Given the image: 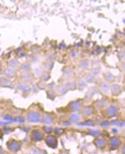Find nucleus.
Masks as SVG:
<instances>
[{
	"label": "nucleus",
	"instance_id": "f257e3e1",
	"mask_svg": "<svg viewBox=\"0 0 125 154\" xmlns=\"http://www.w3.org/2000/svg\"><path fill=\"white\" fill-rule=\"evenodd\" d=\"M6 147L8 148L9 152H11L13 153H16L18 152H19L22 148V143L18 140L15 139H9L8 142H6Z\"/></svg>",
	"mask_w": 125,
	"mask_h": 154
},
{
	"label": "nucleus",
	"instance_id": "f03ea898",
	"mask_svg": "<svg viewBox=\"0 0 125 154\" xmlns=\"http://www.w3.org/2000/svg\"><path fill=\"white\" fill-rule=\"evenodd\" d=\"M41 118H42V115L37 111H30L26 115V120L30 123L41 122Z\"/></svg>",
	"mask_w": 125,
	"mask_h": 154
},
{
	"label": "nucleus",
	"instance_id": "7ed1b4c3",
	"mask_svg": "<svg viewBox=\"0 0 125 154\" xmlns=\"http://www.w3.org/2000/svg\"><path fill=\"white\" fill-rule=\"evenodd\" d=\"M30 139L33 142H41L44 139V132L40 129H33L30 132Z\"/></svg>",
	"mask_w": 125,
	"mask_h": 154
},
{
	"label": "nucleus",
	"instance_id": "20e7f679",
	"mask_svg": "<svg viewBox=\"0 0 125 154\" xmlns=\"http://www.w3.org/2000/svg\"><path fill=\"white\" fill-rule=\"evenodd\" d=\"M44 142L46 143V145L52 148V149H56L58 145V138L56 136L52 135V134H49L47 135L46 137H44Z\"/></svg>",
	"mask_w": 125,
	"mask_h": 154
},
{
	"label": "nucleus",
	"instance_id": "39448f33",
	"mask_svg": "<svg viewBox=\"0 0 125 154\" xmlns=\"http://www.w3.org/2000/svg\"><path fill=\"white\" fill-rule=\"evenodd\" d=\"M118 112V108L117 105H111L105 107V110L104 111V115L107 118H113L117 117Z\"/></svg>",
	"mask_w": 125,
	"mask_h": 154
},
{
	"label": "nucleus",
	"instance_id": "423d86ee",
	"mask_svg": "<svg viewBox=\"0 0 125 154\" xmlns=\"http://www.w3.org/2000/svg\"><path fill=\"white\" fill-rule=\"evenodd\" d=\"M108 144H109L110 149L112 150H116V149H118L122 145V140L118 137H112L109 140L108 142Z\"/></svg>",
	"mask_w": 125,
	"mask_h": 154
},
{
	"label": "nucleus",
	"instance_id": "0eeeda50",
	"mask_svg": "<svg viewBox=\"0 0 125 154\" xmlns=\"http://www.w3.org/2000/svg\"><path fill=\"white\" fill-rule=\"evenodd\" d=\"M84 106V102L82 100H77V101H73V102H70L69 105V108L71 111L74 112H78L82 110Z\"/></svg>",
	"mask_w": 125,
	"mask_h": 154
},
{
	"label": "nucleus",
	"instance_id": "6e6552de",
	"mask_svg": "<svg viewBox=\"0 0 125 154\" xmlns=\"http://www.w3.org/2000/svg\"><path fill=\"white\" fill-rule=\"evenodd\" d=\"M20 79L21 82L29 85V83L33 82V80H34V75H33L31 71H28V72H22L20 75Z\"/></svg>",
	"mask_w": 125,
	"mask_h": 154
},
{
	"label": "nucleus",
	"instance_id": "1a4fd4ad",
	"mask_svg": "<svg viewBox=\"0 0 125 154\" xmlns=\"http://www.w3.org/2000/svg\"><path fill=\"white\" fill-rule=\"evenodd\" d=\"M41 122L44 123L45 125H52L53 123L55 122V119L54 117L49 113H44L42 115V118H41Z\"/></svg>",
	"mask_w": 125,
	"mask_h": 154
},
{
	"label": "nucleus",
	"instance_id": "9d476101",
	"mask_svg": "<svg viewBox=\"0 0 125 154\" xmlns=\"http://www.w3.org/2000/svg\"><path fill=\"white\" fill-rule=\"evenodd\" d=\"M109 91L111 92V94L113 96H119L123 91L122 89V86L119 84H116V83H113L112 85H110L109 87Z\"/></svg>",
	"mask_w": 125,
	"mask_h": 154
},
{
	"label": "nucleus",
	"instance_id": "9b49d317",
	"mask_svg": "<svg viewBox=\"0 0 125 154\" xmlns=\"http://www.w3.org/2000/svg\"><path fill=\"white\" fill-rule=\"evenodd\" d=\"M17 75H18L17 70L13 69V68H10V67H7L4 70V76L7 77V78L10 79V80L15 78L17 76Z\"/></svg>",
	"mask_w": 125,
	"mask_h": 154
},
{
	"label": "nucleus",
	"instance_id": "f8f14e48",
	"mask_svg": "<svg viewBox=\"0 0 125 154\" xmlns=\"http://www.w3.org/2000/svg\"><path fill=\"white\" fill-rule=\"evenodd\" d=\"M94 113V107L93 105H87L82 108V115L84 117H89Z\"/></svg>",
	"mask_w": 125,
	"mask_h": 154
},
{
	"label": "nucleus",
	"instance_id": "ddd939ff",
	"mask_svg": "<svg viewBox=\"0 0 125 154\" xmlns=\"http://www.w3.org/2000/svg\"><path fill=\"white\" fill-rule=\"evenodd\" d=\"M93 143L98 149H104L105 147L107 146V141L103 138H97L94 140Z\"/></svg>",
	"mask_w": 125,
	"mask_h": 154
},
{
	"label": "nucleus",
	"instance_id": "4468645a",
	"mask_svg": "<svg viewBox=\"0 0 125 154\" xmlns=\"http://www.w3.org/2000/svg\"><path fill=\"white\" fill-rule=\"evenodd\" d=\"M12 86L11 80L5 76H0V87H5V88H10Z\"/></svg>",
	"mask_w": 125,
	"mask_h": 154
},
{
	"label": "nucleus",
	"instance_id": "2eb2a0df",
	"mask_svg": "<svg viewBox=\"0 0 125 154\" xmlns=\"http://www.w3.org/2000/svg\"><path fill=\"white\" fill-rule=\"evenodd\" d=\"M18 69L20 70L21 72H28V71H31V70H32V65L30 62L25 61V62L21 63Z\"/></svg>",
	"mask_w": 125,
	"mask_h": 154
},
{
	"label": "nucleus",
	"instance_id": "dca6fc26",
	"mask_svg": "<svg viewBox=\"0 0 125 154\" xmlns=\"http://www.w3.org/2000/svg\"><path fill=\"white\" fill-rule=\"evenodd\" d=\"M56 91L58 95L64 96V95H65V94L69 91V90L67 89V87H66L64 83H62V84H59L58 86H56Z\"/></svg>",
	"mask_w": 125,
	"mask_h": 154
},
{
	"label": "nucleus",
	"instance_id": "f3484780",
	"mask_svg": "<svg viewBox=\"0 0 125 154\" xmlns=\"http://www.w3.org/2000/svg\"><path fill=\"white\" fill-rule=\"evenodd\" d=\"M7 65H8V67H10V68H13V69L17 70L19 67L20 63H19V61H18V59L13 58V59H11V60H9V61H8Z\"/></svg>",
	"mask_w": 125,
	"mask_h": 154
},
{
	"label": "nucleus",
	"instance_id": "a211bd4d",
	"mask_svg": "<svg viewBox=\"0 0 125 154\" xmlns=\"http://www.w3.org/2000/svg\"><path fill=\"white\" fill-rule=\"evenodd\" d=\"M103 76H104V81L107 82V83H111V82H113V81H115V79H116V77L114 75L111 73V72H105L104 73L103 75Z\"/></svg>",
	"mask_w": 125,
	"mask_h": 154
},
{
	"label": "nucleus",
	"instance_id": "6ab92c4d",
	"mask_svg": "<svg viewBox=\"0 0 125 154\" xmlns=\"http://www.w3.org/2000/svg\"><path fill=\"white\" fill-rule=\"evenodd\" d=\"M109 87H110V85H109V83H107L106 81L101 82L100 85L98 86V88H99L101 91L105 94H108L109 92Z\"/></svg>",
	"mask_w": 125,
	"mask_h": 154
},
{
	"label": "nucleus",
	"instance_id": "aec40b11",
	"mask_svg": "<svg viewBox=\"0 0 125 154\" xmlns=\"http://www.w3.org/2000/svg\"><path fill=\"white\" fill-rule=\"evenodd\" d=\"M81 115L79 113H78V112H74V113L71 114L70 116H69V122H79L81 121Z\"/></svg>",
	"mask_w": 125,
	"mask_h": 154
},
{
	"label": "nucleus",
	"instance_id": "412c9836",
	"mask_svg": "<svg viewBox=\"0 0 125 154\" xmlns=\"http://www.w3.org/2000/svg\"><path fill=\"white\" fill-rule=\"evenodd\" d=\"M89 66H90V62L89 61V60L87 59H84V60H82V61H79L78 63V67L82 70H89Z\"/></svg>",
	"mask_w": 125,
	"mask_h": 154
},
{
	"label": "nucleus",
	"instance_id": "4be33fe9",
	"mask_svg": "<svg viewBox=\"0 0 125 154\" xmlns=\"http://www.w3.org/2000/svg\"><path fill=\"white\" fill-rule=\"evenodd\" d=\"M73 70L71 69V68H69V67H66L63 70V77L65 78V79H70L72 77V76H73Z\"/></svg>",
	"mask_w": 125,
	"mask_h": 154
},
{
	"label": "nucleus",
	"instance_id": "5701e85b",
	"mask_svg": "<svg viewBox=\"0 0 125 154\" xmlns=\"http://www.w3.org/2000/svg\"><path fill=\"white\" fill-rule=\"evenodd\" d=\"M87 85L88 84L85 82L84 79H79V80H78V81H76V88L80 90H84L87 87Z\"/></svg>",
	"mask_w": 125,
	"mask_h": 154
},
{
	"label": "nucleus",
	"instance_id": "b1692460",
	"mask_svg": "<svg viewBox=\"0 0 125 154\" xmlns=\"http://www.w3.org/2000/svg\"><path fill=\"white\" fill-rule=\"evenodd\" d=\"M84 79L85 82H86L87 84H90V85L94 84L95 81H96V77L94 76H93V75H91V74L86 75Z\"/></svg>",
	"mask_w": 125,
	"mask_h": 154
},
{
	"label": "nucleus",
	"instance_id": "393cba45",
	"mask_svg": "<svg viewBox=\"0 0 125 154\" xmlns=\"http://www.w3.org/2000/svg\"><path fill=\"white\" fill-rule=\"evenodd\" d=\"M65 85H66V87H67V89L69 90H73L76 89V81H74V80H69L68 81H66L64 83Z\"/></svg>",
	"mask_w": 125,
	"mask_h": 154
},
{
	"label": "nucleus",
	"instance_id": "a878e982",
	"mask_svg": "<svg viewBox=\"0 0 125 154\" xmlns=\"http://www.w3.org/2000/svg\"><path fill=\"white\" fill-rule=\"evenodd\" d=\"M50 72L49 71H46V70H44L40 75V79L41 81H48L50 79Z\"/></svg>",
	"mask_w": 125,
	"mask_h": 154
},
{
	"label": "nucleus",
	"instance_id": "bb28decb",
	"mask_svg": "<svg viewBox=\"0 0 125 154\" xmlns=\"http://www.w3.org/2000/svg\"><path fill=\"white\" fill-rule=\"evenodd\" d=\"M53 61H47L44 64V68L46 71H49L50 72L51 70L53 69Z\"/></svg>",
	"mask_w": 125,
	"mask_h": 154
},
{
	"label": "nucleus",
	"instance_id": "cd10ccee",
	"mask_svg": "<svg viewBox=\"0 0 125 154\" xmlns=\"http://www.w3.org/2000/svg\"><path fill=\"white\" fill-rule=\"evenodd\" d=\"M101 73V68L99 66H95V67H93L91 69V75H93L94 76L96 77L98 76H99Z\"/></svg>",
	"mask_w": 125,
	"mask_h": 154
},
{
	"label": "nucleus",
	"instance_id": "c85d7f7f",
	"mask_svg": "<svg viewBox=\"0 0 125 154\" xmlns=\"http://www.w3.org/2000/svg\"><path fill=\"white\" fill-rule=\"evenodd\" d=\"M18 89L21 90H23V91H28V90H31V87H30L29 85H28V84H25V83L21 82L20 85L18 86Z\"/></svg>",
	"mask_w": 125,
	"mask_h": 154
},
{
	"label": "nucleus",
	"instance_id": "c756f323",
	"mask_svg": "<svg viewBox=\"0 0 125 154\" xmlns=\"http://www.w3.org/2000/svg\"><path fill=\"white\" fill-rule=\"evenodd\" d=\"M64 128H63V127H54V128H53V132H54L55 135H57V136H61V135H63V134L64 133Z\"/></svg>",
	"mask_w": 125,
	"mask_h": 154
},
{
	"label": "nucleus",
	"instance_id": "7c9ffc66",
	"mask_svg": "<svg viewBox=\"0 0 125 154\" xmlns=\"http://www.w3.org/2000/svg\"><path fill=\"white\" fill-rule=\"evenodd\" d=\"M41 50H42V49H41V47L39 46V45H33L31 47V51L33 52V54H38V53L41 52Z\"/></svg>",
	"mask_w": 125,
	"mask_h": 154
},
{
	"label": "nucleus",
	"instance_id": "2f4dec72",
	"mask_svg": "<svg viewBox=\"0 0 125 154\" xmlns=\"http://www.w3.org/2000/svg\"><path fill=\"white\" fill-rule=\"evenodd\" d=\"M37 85H38V89L39 90H44L48 87L47 82L44 81H40L38 83H37Z\"/></svg>",
	"mask_w": 125,
	"mask_h": 154
},
{
	"label": "nucleus",
	"instance_id": "473e14b6",
	"mask_svg": "<svg viewBox=\"0 0 125 154\" xmlns=\"http://www.w3.org/2000/svg\"><path fill=\"white\" fill-rule=\"evenodd\" d=\"M43 129H44V132L46 134H48V135L51 134L53 132V128L51 126H49V125H46V126H44Z\"/></svg>",
	"mask_w": 125,
	"mask_h": 154
},
{
	"label": "nucleus",
	"instance_id": "72a5a7b5",
	"mask_svg": "<svg viewBox=\"0 0 125 154\" xmlns=\"http://www.w3.org/2000/svg\"><path fill=\"white\" fill-rule=\"evenodd\" d=\"M28 59H29L28 62H30V63H32V62H36V61H38V55H36V54H32L31 55L28 56Z\"/></svg>",
	"mask_w": 125,
	"mask_h": 154
},
{
	"label": "nucleus",
	"instance_id": "f704fd0d",
	"mask_svg": "<svg viewBox=\"0 0 125 154\" xmlns=\"http://www.w3.org/2000/svg\"><path fill=\"white\" fill-rule=\"evenodd\" d=\"M98 106H99L101 108H105L107 106V102L105 100H99V101H97L96 102Z\"/></svg>",
	"mask_w": 125,
	"mask_h": 154
},
{
	"label": "nucleus",
	"instance_id": "c9c22d12",
	"mask_svg": "<svg viewBox=\"0 0 125 154\" xmlns=\"http://www.w3.org/2000/svg\"><path fill=\"white\" fill-rule=\"evenodd\" d=\"M110 126H111V124H110V122L107 121V120H105V121H103V122H101V126H102V127H104V128H109Z\"/></svg>",
	"mask_w": 125,
	"mask_h": 154
},
{
	"label": "nucleus",
	"instance_id": "e433bc0d",
	"mask_svg": "<svg viewBox=\"0 0 125 154\" xmlns=\"http://www.w3.org/2000/svg\"><path fill=\"white\" fill-rule=\"evenodd\" d=\"M80 125L86 126H94V122H93V121H92V120H89V121H86L84 123H82Z\"/></svg>",
	"mask_w": 125,
	"mask_h": 154
},
{
	"label": "nucleus",
	"instance_id": "4c0bfd02",
	"mask_svg": "<svg viewBox=\"0 0 125 154\" xmlns=\"http://www.w3.org/2000/svg\"><path fill=\"white\" fill-rule=\"evenodd\" d=\"M78 55H79V53L77 50H73L72 52L70 53V55H69V56L71 57L72 59H76V58L78 57Z\"/></svg>",
	"mask_w": 125,
	"mask_h": 154
},
{
	"label": "nucleus",
	"instance_id": "58836bf2",
	"mask_svg": "<svg viewBox=\"0 0 125 154\" xmlns=\"http://www.w3.org/2000/svg\"><path fill=\"white\" fill-rule=\"evenodd\" d=\"M90 135L92 136H95V137H98L101 135V132L98 130H95V131H91L90 132Z\"/></svg>",
	"mask_w": 125,
	"mask_h": 154
},
{
	"label": "nucleus",
	"instance_id": "ea45409f",
	"mask_svg": "<svg viewBox=\"0 0 125 154\" xmlns=\"http://www.w3.org/2000/svg\"><path fill=\"white\" fill-rule=\"evenodd\" d=\"M61 125L63 126H69L71 125V122H69V121H64V122H61Z\"/></svg>",
	"mask_w": 125,
	"mask_h": 154
},
{
	"label": "nucleus",
	"instance_id": "a19ab883",
	"mask_svg": "<svg viewBox=\"0 0 125 154\" xmlns=\"http://www.w3.org/2000/svg\"><path fill=\"white\" fill-rule=\"evenodd\" d=\"M54 59H55V56H54L53 54H50L49 56H48V61H54Z\"/></svg>",
	"mask_w": 125,
	"mask_h": 154
},
{
	"label": "nucleus",
	"instance_id": "79ce46f5",
	"mask_svg": "<svg viewBox=\"0 0 125 154\" xmlns=\"http://www.w3.org/2000/svg\"><path fill=\"white\" fill-rule=\"evenodd\" d=\"M110 124H112L113 126H119V122L118 121H112L110 122Z\"/></svg>",
	"mask_w": 125,
	"mask_h": 154
},
{
	"label": "nucleus",
	"instance_id": "37998d69",
	"mask_svg": "<svg viewBox=\"0 0 125 154\" xmlns=\"http://www.w3.org/2000/svg\"><path fill=\"white\" fill-rule=\"evenodd\" d=\"M111 131H112V132H113L114 135H116V134L118 133V128H116V127H114V128H112V130H111Z\"/></svg>",
	"mask_w": 125,
	"mask_h": 154
},
{
	"label": "nucleus",
	"instance_id": "c03bdc74",
	"mask_svg": "<svg viewBox=\"0 0 125 154\" xmlns=\"http://www.w3.org/2000/svg\"><path fill=\"white\" fill-rule=\"evenodd\" d=\"M4 130L2 129V128H0V139H2L3 137H4Z\"/></svg>",
	"mask_w": 125,
	"mask_h": 154
}]
</instances>
